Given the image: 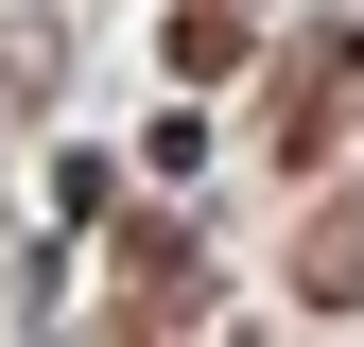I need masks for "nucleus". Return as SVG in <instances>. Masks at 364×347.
<instances>
[{"instance_id": "obj_1", "label": "nucleus", "mask_w": 364, "mask_h": 347, "mask_svg": "<svg viewBox=\"0 0 364 347\" xmlns=\"http://www.w3.org/2000/svg\"><path fill=\"white\" fill-rule=\"evenodd\" d=\"M312 295H364V208H330V226H312V260H295Z\"/></svg>"}]
</instances>
